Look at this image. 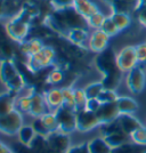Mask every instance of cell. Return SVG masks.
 Instances as JSON below:
<instances>
[{"instance_id":"cell-39","label":"cell","mask_w":146,"mask_h":153,"mask_svg":"<svg viewBox=\"0 0 146 153\" xmlns=\"http://www.w3.org/2000/svg\"><path fill=\"white\" fill-rule=\"evenodd\" d=\"M138 63H146V42L135 46Z\"/></svg>"},{"instance_id":"cell-9","label":"cell","mask_w":146,"mask_h":153,"mask_svg":"<svg viewBox=\"0 0 146 153\" xmlns=\"http://www.w3.org/2000/svg\"><path fill=\"white\" fill-rule=\"evenodd\" d=\"M13 40L9 38L6 30V25L0 22V63L8 59H14L16 51L13 46Z\"/></svg>"},{"instance_id":"cell-16","label":"cell","mask_w":146,"mask_h":153,"mask_svg":"<svg viewBox=\"0 0 146 153\" xmlns=\"http://www.w3.org/2000/svg\"><path fill=\"white\" fill-rule=\"evenodd\" d=\"M16 98L17 95L8 90L0 94V117L6 115L16 110Z\"/></svg>"},{"instance_id":"cell-15","label":"cell","mask_w":146,"mask_h":153,"mask_svg":"<svg viewBox=\"0 0 146 153\" xmlns=\"http://www.w3.org/2000/svg\"><path fill=\"white\" fill-rule=\"evenodd\" d=\"M44 100L47 103V106L49 108L50 112L56 111L63 105V94H62V89H57V88H53L44 93Z\"/></svg>"},{"instance_id":"cell-1","label":"cell","mask_w":146,"mask_h":153,"mask_svg":"<svg viewBox=\"0 0 146 153\" xmlns=\"http://www.w3.org/2000/svg\"><path fill=\"white\" fill-rule=\"evenodd\" d=\"M95 65L97 70L103 74L102 83L104 85V88L111 90L116 89L120 85L122 71L116 63L115 51L111 47H107L96 56Z\"/></svg>"},{"instance_id":"cell-36","label":"cell","mask_w":146,"mask_h":153,"mask_svg":"<svg viewBox=\"0 0 146 153\" xmlns=\"http://www.w3.org/2000/svg\"><path fill=\"white\" fill-rule=\"evenodd\" d=\"M131 140L138 144L146 145V128L142 126L136 131H133L131 134Z\"/></svg>"},{"instance_id":"cell-3","label":"cell","mask_w":146,"mask_h":153,"mask_svg":"<svg viewBox=\"0 0 146 153\" xmlns=\"http://www.w3.org/2000/svg\"><path fill=\"white\" fill-rule=\"evenodd\" d=\"M56 51L51 46L44 45L40 51L26 59V66L32 73H38L41 70L55 64Z\"/></svg>"},{"instance_id":"cell-44","label":"cell","mask_w":146,"mask_h":153,"mask_svg":"<svg viewBox=\"0 0 146 153\" xmlns=\"http://www.w3.org/2000/svg\"><path fill=\"white\" fill-rule=\"evenodd\" d=\"M6 17L5 14V0H0V19Z\"/></svg>"},{"instance_id":"cell-30","label":"cell","mask_w":146,"mask_h":153,"mask_svg":"<svg viewBox=\"0 0 146 153\" xmlns=\"http://www.w3.org/2000/svg\"><path fill=\"white\" fill-rule=\"evenodd\" d=\"M42 122L44 123L46 128L49 130V131H56L58 130V123H57V119L54 114V112H48L44 114L42 117H40Z\"/></svg>"},{"instance_id":"cell-25","label":"cell","mask_w":146,"mask_h":153,"mask_svg":"<svg viewBox=\"0 0 146 153\" xmlns=\"http://www.w3.org/2000/svg\"><path fill=\"white\" fill-rule=\"evenodd\" d=\"M30 146L36 153H51L47 137L41 136V135H36V137L33 138Z\"/></svg>"},{"instance_id":"cell-4","label":"cell","mask_w":146,"mask_h":153,"mask_svg":"<svg viewBox=\"0 0 146 153\" xmlns=\"http://www.w3.org/2000/svg\"><path fill=\"white\" fill-rule=\"evenodd\" d=\"M23 115L19 110H14L10 113L0 117V133L8 136L19 134L23 127Z\"/></svg>"},{"instance_id":"cell-26","label":"cell","mask_w":146,"mask_h":153,"mask_svg":"<svg viewBox=\"0 0 146 153\" xmlns=\"http://www.w3.org/2000/svg\"><path fill=\"white\" fill-rule=\"evenodd\" d=\"M62 94H63V108H69L76 112V102H74V89L72 87H63Z\"/></svg>"},{"instance_id":"cell-20","label":"cell","mask_w":146,"mask_h":153,"mask_svg":"<svg viewBox=\"0 0 146 153\" xmlns=\"http://www.w3.org/2000/svg\"><path fill=\"white\" fill-rule=\"evenodd\" d=\"M67 39L70 40L73 45L82 46L83 42L88 39V29L84 27H74L71 29L66 34Z\"/></svg>"},{"instance_id":"cell-11","label":"cell","mask_w":146,"mask_h":153,"mask_svg":"<svg viewBox=\"0 0 146 153\" xmlns=\"http://www.w3.org/2000/svg\"><path fill=\"white\" fill-rule=\"evenodd\" d=\"M98 120L101 122V125L107 123L115 120L119 115H120V111L116 105V101L111 103H102V105L95 112Z\"/></svg>"},{"instance_id":"cell-49","label":"cell","mask_w":146,"mask_h":153,"mask_svg":"<svg viewBox=\"0 0 146 153\" xmlns=\"http://www.w3.org/2000/svg\"><path fill=\"white\" fill-rule=\"evenodd\" d=\"M145 72H146V70H145Z\"/></svg>"},{"instance_id":"cell-34","label":"cell","mask_w":146,"mask_h":153,"mask_svg":"<svg viewBox=\"0 0 146 153\" xmlns=\"http://www.w3.org/2000/svg\"><path fill=\"white\" fill-rule=\"evenodd\" d=\"M31 126L33 127V129H34V131H36V134L37 135H41V136L47 137L48 135L50 134V131L46 128L44 123L42 122L41 118H36V119H34V121L32 122Z\"/></svg>"},{"instance_id":"cell-22","label":"cell","mask_w":146,"mask_h":153,"mask_svg":"<svg viewBox=\"0 0 146 153\" xmlns=\"http://www.w3.org/2000/svg\"><path fill=\"white\" fill-rule=\"evenodd\" d=\"M111 153H146V145L138 144L131 140L120 146L112 149Z\"/></svg>"},{"instance_id":"cell-40","label":"cell","mask_w":146,"mask_h":153,"mask_svg":"<svg viewBox=\"0 0 146 153\" xmlns=\"http://www.w3.org/2000/svg\"><path fill=\"white\" fill-rule=\"evenodd\" d=\"M135 13L140 24L146 27V6H139L135 8Z\"/></svg>"},{"instance_id":"cell-42","label":"cell","mask_w":146,"mask_h":153,"mask_svg":"<svg viewBox=\"0 0 146 153\" xmlns=\"http://www.w3.org/2000/svg\"><path fill=\"white\" fill-rule=\"evenodd\" d=\"M50 0H24V2L27 4H33V5H37V6H41L46 2H49Z\"/></svg>"},{"instance_id":"cell-18","label":"cell","mask_w":146,"mask_h":153,"mask_svg":"<svg viewBox=\"0 0 146 153\" xmlns=\"http://www.w3.org/2000/svg\"><path fill=\"white\" fill-rule=\"evenodd\" d=\"M72 7L74 8L76 13L80 14L86 19H89L91 15H94L99 10L98 7L96 6L94 2H91L90 0H74Z\"/></svg>"},{"instance_id":"cell-41","label":"cell","mask_w":146,"mask_h":153,"mask_svg":"<svg viewBox=\"0 0 146 153\" xmlns=\"http://www.w3.org/2000/svg\"><path fill=\"white\" fill-rule=\"evenodd\" d=\"M102 105V103L98 101V98H90L87 101V105H86V110H89V111H93V112H96L99 106Z\"/></svg>"},{"instance_id":"cell-28","label":"cell","mask_w":146,"mask_h":153,"mask_svg":"<svg viewBox=\"0 0 146 153\" xmlns=\"http://www.w3.org/2000/svg\"><path fill=\"white\" fill-rule=\"evenodd\" d=\"M104 89H105V88H104V85L102 83V81H98V82L89 83L88 86L83 90H84V93H86L87 98L90 100V98H97L98 96L101 95V93H102Z\"/></svg>"},{"instance_id":"cell-43","label":"cell","mask_w":146,"mask_h":153,"mask_svg":"<svg viewBox=\"0 0 146 153\" xmlns=\"http://www.w3.org/2000/svg\"><path fill=\"white\" fill-rule=\"evenodd\" d=\"M79 153H90L88 149V143H82L79 145Z\"/></svg>"},{"instance_id":"cell-37","label":"cell","mask_w":146,"mask_h":153,"mask_svg":"<svg viewBox=\"0 0 146 153\" xmlns=\"http://www.w3.org/2000/svg\"><path fill=\"white\" fill-rule=\"evenodd\" d=\"M12 152L13 153H36L30 145H25L22 144L21 142H16L12 145Z\"/></svg>"},{"instance_id":"cell-14","label":"cell","mask_w":146,"mask_h":153,"mask_svg":"<svg viewBox=\"0 0 146 153\" xmlns=\"http://www.w3.org/2000/svg\"><path fill=\"white\" fill-rule=\"evenodd\" d=\"M44 46V44L41 41V39L33 37V38L26 39L23 42L19 44V49L21 51V54L24 55L26 57V59H27V57H30L32 55L37 54Z\"/></svg>"},{"instance_id":"cell-46","label":"cell","mask_w":146,"mask_h":153,"mask_svg":"<svg viewBox=\"0 0 146 153\" xmlns=\"http://www.w3.org/2000/svg\"><path fill=\"white\" fill-rule=\"evenodd\" d=\"M66 153H79V145H76V146H71L70 149L67 150Z\"/></svg>"},{"instance_id":"cell-12","label":"cell","mask_w":146,"mask_h":153,"mask_svg":"<svg viewBox=\"0 0 146 153\" xmlns=\"http://www.w3.org/2000/svg\"><path fill=\"white\" fill-rule=\"evenodd\" d=\"M108 37L105 32L101 30V29H97L95 31L91 33V36L89 37L88 40V46L89 49L94 53H102L103 51H105L107 48L108 45Z\"/></svg>"},{"instance_id":"cell-8","label":"cell","mask_w":146,"mask_h":153,"mask_svg":"<svg viewBox=\"0 0 146 153\" xmlns=\"http://www.w3.org/2000/svg\"><path fill=\"white\" fill-rule=\"evenodd\" d=\"M47 140L53 153H66L71 147V140L69 134L61 130L51 131L47 136Z\"/></svg>"},{"instance_id":"cell-38","label":"cell","mask_w":146,"mask_h":153,"mask_svg":"<svg viewBox=\"0 0 146 153\" xmlns=\"http://www.w3.org/2000/svg\"><path fill=\"white\" fill-rule=\"evenodd\" d=\"M74 0H50L51 5L54 7V9H65V8H70L73 5Z\"/></svg>"},{"instance_id":"cell-23","label":"cell","mask_w":146,"mask_h":153,"mask_svg":"<svg viewBox=\"0 0 146 153\" xmlns=\"http://www.w3.org/2000/svg\"><path fill=\"white\" fill-rule=\"evenodd\" d=\"M88 149L90 153H111L112 147L106 143L103 137H96L88 142Z\"/></svg>"},{"instance_id":"cell-21","label":"cell","mask_w":146,"mask_h":153,"mask_svg":"<svg viewBox=\"0 0 146 153\" xmlns=\"http://www.w3.org/2000/svg\"><path fill=\"white\" fill-rule=\"evenodd\" d=\"M103 138L106 140V143H107L112 149L120 146L122 144H126L128 142H131V136L126 134V133H123V131L113 133V134L107 135V136H105V137H103Z\"/></svg>"},{"instance_id":"cell-35","label":"cell","mask_w":146,"mask_h":153,"mask_svg":"<svg viewBox=\"0 0 146 153\" xmlns=\"http://www.w3.org/2000/svg\"><path fill=\"white\" fill-rule=\"evenodd\" d=\"M118 97L119 96L116 95L115 90L104 89L97 98H98V101L101 103H111V102H115L118 100Z\"/></svg>"},{"instance_id":"cell-32","label":"cell","mask_w":146,"mask_h":153,"mask_svg":"<svg viewBox=\"0 0 146 153\" xmlns=\"http://www.w3.org/2000/svg\"><path fill=\"white\" fill-rule=\"evenodd\" d=\"M101 30H103V31L105 32L108 37H113V36L118 34V33L120 32L119 31V29L116 27V25L114 24L113 19H111L110 16H106V19H105V21H104V23H103Z\"/></svg>"},{"instance_id":"cell-17","label":"cell","mask_w":146,"mask_h":153,"mask_svg":"<svg viewBox=\"0 0 146 153\" xmlns=\"http://www.w3.org/2000/svg\"><path fill=\"white\" fill-rule=\"evenodd\" d=\"M118 121L120 123L121 130L126 134L130 135L142 127V123L133 114H120L118 117Z\"/></svg>"},{"instance_id":"cell-13","label":"cell","mask_w":146,"mask_h":153,"mask_svg":"<svg viewBox=\"0 0 146 153\" xmlns=\"http://www.w3.org/2000/svg\"><path fill=\"white\" fill-rule=\"evenodd\" d=\"M50 112L49 108L47 106V103L44 100V93H34L31 96V104H30V111H29V115L34 117V118H40L44 114Z\"/></svg>"},{"instance_id":"cell-27","label":"cell","mask_w":146,"mask_h":153,"mask_svg":"<svg viewBox=\"0 0 146 153\" xmlns=\"http://www.w3.org/2000/svg\"><path fill=\"white\" fill-rule=\"evenodd\" d=\"M17 135H19V142H21L22 144H25V145H30L37 134H36L32 126H25L24 125L19 129Z\"/></svg>"},{"instance_id":"cell-5","label":"cell","mask_w":146,"mask_h":153,"mask_svg":"<svg viewBox=\"0 0 146 153\" xmlns=\"http://www.w3.org/2000/svg\"><path fill=\"white\" fill-rule=\"evenodd\" d=\"M54 114L57 119L58 130L66 134L76 130V112L61 106L54 111Z\"/></svg>"},{"instance_id":"cell-6","label":"cell","mask_w":146,"mask_h":153,"mask_svg":"<svg viewBox=\"0 0 146 153\" xmlns=\"http://www.w3.org/2000/svg\"><path fill=\"white\" fill-rule=\"evenodd\" d=\"M116 63L122 72H129L137 66L138 59L136 55V48L135 46H126L123 47L119 54H116Z\"/></svg>"},{"instance_id":"cell-47","label":"cell","mask_w":146,"mask_h":153,"mask_svg":"<svg viewBox=\"0 0 146 153\" xmlns=\"http://www.w3.org/2000/svg\"><path fill=\"white\" fill-rule=\"evenodd\" d=\"M139 6H146V0H137V6L136 7Z\"/></svg>"},{"instance_id":"cell-19","label":"cell","mask_w":146,"mask_h":153,"mask_svg":"<svg viewBox=\"0 0 146 153\" xmlns=\"http://www.w3.org/2000/svg\"><path fill=\"white\" fill-rule=\"evenodd\" d=\"M116 105L119 108L120 114H133L138 110L137 102L128 96H119L116 100Z\"/></svg>"},{"instance_id":"cell-50","label":"cell","mask_w":146,"mask_h":153,"mask_svg":"<svg viewBox=\"0 0 146 153\" xmlns=\"http://www.w3.org/2000/svg\"><path fill=\"white\" fill-rule=\"evenodd\" d=\"M51 153H53V152H51Z\"/></svg>"},{"instance_id":"cell-45","label":"cell","mask_w":146,"mask_h":153,"mask_svg":"<svg viewBox=\"0 0 146 153\" xmlns=\"http://www.w3.org/2000/svg\"><path fill=\"white\" fill-rule=\"evenodd\" d=\"M10 152H12V149H9L7 145H5L4 143L0 142V153H10Z\"/></svg>"},{"instance_id":"cell-10","label":"cell","mask_w":146,"mask_h":153,"mask_svg":"<svg viewBox=\"0 0 146 153\" xmlns=\"http://www.w3.org/2000/svg\"><path fill=\"white\" fill-rule=\"evenodd\" d=\"M146 82V72L139 66H135L128 72L127 86L133 94H138L144 89Z\"/></svg>"},{"instance_id":"cell-29","label":"cell","mask_w":146,"mask_h":153,"mask_svg":"<svg viewBox=\"0 0 146 153\" xmlns=\"http://www.w3.org/2000/svg\"><path fill=\"white\" fill-rule=\"evenodd\" d=\"M87 96H86V93L83 89H80V88H76L74 89V102H76V112H79V111H82L86 108V105H87Z\"/></svg>"},{"instance_id":"cell-7","label":"cell","mask_w":146,"mask_h":153,"mask_svg":"<svg viewBox=\"0 0 146 153\" xmlns=\"http://www.w3.org/2000/svg\"><path fill=\"white\" fill-rule=\"evenodd\" d=\"M101 126L95 112L89 110H82L76 112V130L80 133H88L94 128Z\"/></svg>"},{"instance_id":"cell-48","label":"cell","mask_w":146,"mask_h":153,"mask_svg":"<svg viewBox=\"0 0 146 153\" xmlns=\"http://www.w3.org/2000/svg\"><path fill=\"white\" fill-rule=\"evenodd\" d=\"M10 153H13V152H10Z\"/></svg>"},{"instance_id":"cell-31","label":"cell","mask_w":146,"mask_h":153,"mask_svg":"<svg viewBox=\"0 0 146 153\" xmlns=\"http://www.w3.org/2000/svg\"><path fill=\"white\" fill-rule=\"evenodd\" d=\"M105 19H106V16H105L101 10H98L97 13H95L94 15H91L89 19H87V22H88L89 27H93V29L97 30V29H101V27H102Z\"/></svg>"},{"instance_id":"cell-2","label":"cell","mask_w":146,"mask_h":153,"mask_svg":"<svg viewBox=\"0 0 146 153\" xmlns=\"http://www.w3.org/2000/svg\"><path fill=\"white\" fill-rule=\"evenodd\" d=\"M0 81L6 86L8 91L17 96L27 86L15 59H8L0 63Z\"/></svg>"},{"instance_id":"cell-24","label":"cell","mask_w":146,"mask_h":153,"mask_svg":"<svg viewBox=\"0 0 146 153\" xmlns=\"http://www.w3.org/2000/svg\"><path fill=\"white\" fill-rule=\"evenodd\" d=\"M110 17L113 19L114 24L116 27L119 29V31L126 30L128 26L131 23V19L130 15L127 13H121V12H112V14L110 15Z\"/></svg>"},{"instance_id":"cell-33","label":"cell","mask_w":146,"mask_h":153,"mask_svg":"<svg viewBox=\"0 0 146 153\" xmlns=\"http://www.w3.org/2000/svg\"><path fill=\"white\" fill-rule=\"evenodd\" d=\"M63 79V71L61 70L59 68H57V69H54V70H51L49 72V74L47 76V79H46V83H48V85H56V83L62 82Z\"/></svg>"}]
</instances>
